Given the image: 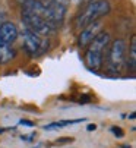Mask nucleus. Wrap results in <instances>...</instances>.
<instances>
[{"label":"nucleus","instance_id":"6","mask_svg":"<svg viewBox=\"0 0 136 148\" xmlns=\"http://www.w3.org/2000/svg\"><path fill=\"white\" fill-rule=\"evenodd\" d=\"M19 3L22 6V10H28V12H31L34 15H38L40 18H42L44 21H47V22L51 25L50 13H49V9H47V6H45L44 2H41V0H19Z\"/></svg>","mask_w":136,"mask_h":148},{"label":"nucleus","instance_id":"17","mask_svg":"<svg viewBox=\"0 0 136 148\" xmlns=\"http://www.w3.org/2000/svg\"><path fill=\"white\" fill-rule=\"evenodd\" d=\"M76 2H79V3H91V2H94V0H76Z\"/></svg>","mask_w":136,"mask_h":148},{"label":"nucleus","instance_id":"11","mask_svg":"<svg viewBox=\"0 0 136 148\" xmlns=\"http://www.w3.org/2000/svg\"><path fill=\"white\" fill-rule=\"evenodd\" d=\"M85 122V119H73V120H60V122H53L50 125H45L44 129L45 131H53V129H60L63 126H69V125H75V123H81Z\"/></svg>","mask_w":136,"mask_h":148},{"label":"nucleus","instance_id":"10","mask_svg":"<svg viewBox=\"0 0 136 148\" xmlns=\"http://www.w3.org/2000/svg\"><path fill=\"white\" fill-rule=\"evenodd\" d=\"M129 57L126 59V65L127 68L135 72V68H136V35H132L130 38V47H129Z\"/></svg>","mask_w":136,"mask_h":148},{"label":"nucleus","instance_id":"2","mask_svg":"<svg viewBox=\"0 0 136 148\" xmlns=\"http://www.w3.org/2000/svg\"><path fill=\"white\" fill-rule=\"evenodd\" d=\"M110 10H111V6H110V3L107 2V0H94V2L88 3L82 9V12L78 15V18H76V27L79 29H82L86 25H89L91 22L97 21L98 18L110 13Z\"/></svg>","mask_w":136,"mask_h":148},{"label":"nucleus","instance_id":"1","mask_svg":"<svg viewBox=\"0 0 136 148\" xmlns=\"http://www.w3.org/2000/svg\"><path fill=\"white\" fill-rule=\"evenodd\" d=\"M110 44V34L105 31H101L86 47L83 60H85V65L89 71L92 72H98L103 69L104 66V53L105 49Z\"/></svg>","mask_w":136,"mask_h":148},{"label":"nucleus","instance_id":"12","mask_svg":"<svg viewBox=\"0 0 136 148\" xmlns=\"http://www.w3.org/2000/svg\"><path fill=\"white\" fill-rule=\"evenodd\" d=\"M111 132L114 134L117 138H123V136H124V132L119 128V126H113V128H111Z\"/></svg>","mask_w":136,"mask_h":148},{"label":"nucleus","instance_id":"14","mask_svg":"<svg viewBox=\"0 0 136 148\" xmlns=\"http://www.w3.org/2000/svg\"><path fill=\"white\" fill-rule=\"evenodd\" d=\"M56 3H59V5H62V6H66V5H69L72 0H54Z\"/></svg>","mask_w":136,"mask_h":148},{"label":"nucleus","instance_id":"5","mask_svg":"<svg viewBox=\"0 0 136 148\" xmlns=\"http://www.w3.org/2000/svg\"><path fill=\"white\" fill-rule=\"evenodd\" d=\"M50 47L49 38L40 37L28 29H24V49L31 57H38L44 54Z\"/></svg>","mask_w":136,"mask_h":148},{"label":"nucleus","instance_id":"16","mask_svg":"<svg viewBox=\"0 0 136 148\" xmlns=\"http://www.w3.org/2000/svg\"><path fill=\"white\" fill-rule=\"evenodd\" d=\"M88 131H95L97 129V126L95 125H88V128H86Z\"/></svg>","mask_w":136,"mask_h":148},{"label":"nucleus","instance_id":"13","mask_svg":"<svg viewBox=\"0 0 136 148\" xmlns=\"http://www.w3.org/2000/svg\"><path fill=\"white\" fill-rule=\"evenodd\" d=\"M73 141H75V138H72V136H64V138H60L56 144H59V145H62V144H70Z\"/></svg>","mask_w":136,"mask_h":148},{"label":"nucleus","instance_id":"3","mask_svg":"<svg viewBox=\"0 0 136 148\" xmlns=\"http://www.w3.org/2000/svg\"><path fill=\"white\" fill-rule=\"evenodd\" d=\"M107 72L119 75L126 65V43L124 40H114L107 53Z\"/></svg>","mask_w":136,"mask_h":148},{"label":"nucleus","instance_id":"9","mask_svg":"<svg viewBox=\"0 0 136 148\" xmlns=\"http://www.w3.org/2000/svg\"><path fill=\"white\" fill-rule=\"evenodd\" d=\"M16 57V51L10 44H6L0 40V63L2 65H6V63L12 62Z\"/></svg>","mask_w":136,"mask_h":148},{"label":"nucleus","instance_id":"15","mask_svg":"<svg viewBox=\"0 0 136 148\" xmlns=\"http://www.w3.org/2000/svg\"><path fill=\"white\" fill-rule=\"evenodd\" d=\"M21 125H24V126H34L35 123L31 122V120H24V119H22V120H21Z\"/></svg>","mask_w":136,"mask_h":148},{"label":"nucleus","instance_id":"8","mask_svg":"<svg viewBox=\"0 0 136 148\" xmlns=\"http://www.w3.org/2000/svg\"><path fill=\"white\" fill-rule=\"evenodd\" d=\"M18 28L13 22H3L0 25V40L6 44H12L18 38Z\"/></svg>","mask_w":136,"mask_h":148},{"label":"nucleus","instance_id":"4","mask_svg":"<svg viewBox=\"0 0 136 148\" xmlns=\"http://www.w3.org/2000/svg\"><path fill=\"white\" fill-rule=\"evenodd\" d=\"M21 18H22V24H24L25 29H28V31H31V32L40 35V37L47 38L49 35H53L54 31H56V28H53L47 21H44L38 15H34L28 10H22Z\"/></svg>","mask_w":136,"mask_h":148},{"label":"nucleus","instance_id":"7","mask_svg":"<svg viewBox=\"0 0 136 148\" xmlns=\"http://www.w3.org/2000/svg\"><path fill=\"white\" fill-rule=\"evenodd\" d=\"M101 22L98 21H94V22H91L89 25H86L85 28H82L81 34H79V38H78V44L79 47L82 49H86L91 43H92V40L101 32Z\"/></svg>","mask_w":136,"mask_h":148}]
</instances>
